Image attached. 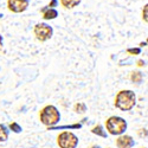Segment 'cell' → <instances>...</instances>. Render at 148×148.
<instances>
[{
  "label": "cell",
  "instance_id": "9a60e30c",
  "mask_svg": "<svg viewBox=\"0 0 148 148\" xmlns=\"http://www.w3.org/2000/svg\"><path fill=\"white\" fill-rule=\"evenodd\" d=\"M132 81L135 82V83H141L142 81V73L136 71V72H133L132 73Z\"/></svg>",
  "mask_w": 148,
  "mask_h": 148
},
{
  "label": "cell",
  "instance_id": "3957f363",
  "mask_svg": "<svg viewBox=\"0 0 148 148\" xmlns=\"http://www.w3.org/2000/svg\"><path fill=\"white\" fill-rule=\"evenodd\" d=\"M127 128H128L127 121L121 116L114 115V116H110L109 119H107V121H106V129L110 135L119 136V135L125 134Z\"/></svg>",
  "mask_w": 148,
  "mask_h": 148
},
{
  "label": "cell",
  "instance_id": "7c38bea8",
  "mask_svg": "<svg viewBox=\"0 0 148 148\" xmlns=\"http://www.w3.org/2000/svg\"><path fill=\"white\" fill-rule=\"evenodd\" d=\"M91 133H92V134H95V135H97V136H101V138H107V132L104 130L103 126H101V125H97V126H95V127L91 129Z\"/></svg>",
  "mask_w": 148,
  "mask_h": 148
},
{
  "label": "cell",
  "instance_id": "d6986e66",
  "mask_svg": "<svg viewBox=\"0 0 148 148\" xmlns=\"http://www.w3.org/2000/svg\"><path fill=\"white\" fill-rule=\"evenodd\" d=\"M3 44H4V39H3V37L0 36V47L3 46Z\"/></svg>",
  "mask_w": 148,
  "mask_h": 148
},
{
  "label": "cell",
  "instance_id": "7402d4cb",
  "mask_svg": "<svg viewBox=\"0 0 148 148\" xmlns=\"http://www.w3.org/2000/svg\"><path fill=\"white\" fill-rule=\"evenodd\" d=\"M146 43H147V45H148V38H147V40H146Z\"/></svg>",
  "mask_w": 148,
  "mask_h": 148
},
{
  "label": "cell",
  "instance_id": "52a82bcc",
  "mask_svg": "<svg viewBox=\"0 0 148 148\" xmlns=\"http://www.w3.org/2000/svg\"><path fill=\"white\" fill-rule=\"evenodd\" d=\"M116 146L117 148H133L135 146V140L130 135L122 134L119 135V138L116 139Z\"/></svg>",
  "mask_w": 148,
  "mask_h": 148
},
{
  "label": "cell",
  "instance_id": "ba28073f",
  "mask_svg": "<svg viewBox=\"0 0 148 148\" xmlns=\"http://www.w3.org/2000/svg\"><path fill=\"white\" fill-rule=\"evenodd\" d=\"M42 14H43V18L45 20H52V19H56L58 17V11L53 7H50V6H45L44 8L40 10Z\"/></svg>",
  "mask_w": 148,
  "mask_h": 148
},
{
  "label": "cell",
  "instance_id": "5bb4252c",
  "mask_svg": "<svg viewBox=\"0 0 148 148\" xmlns=\"http://www.w3.org/2000/svg\"><path fill=\"white\" fill-rule=\"evenodd\" d=\"M8 128H10V130H12L13 133H20V132L23 130V128H21V127L18 125L17 122H12V123H10Z\"/></svg>",
  "mask_w": 148,
  "mask_h": 148
},
{
  "label": "cell",
  "instance_id": "2e32d148",
  "mask_svg": "<svg viewBox=\"0 0 148 148\" xmlns=\"http://www.w3.org/2000/svg\"><path fill=\"white\" fill-rule=\"evenodd\" d=\"M142 19L145 23L148 24V4H146L142 8Z\"/></svg>",
  "mask_w": 148,
  "mask_h": 148
},
{
  "label": "cell",
  "instance_id": "ffe728a7",
  "mask_svg": "<svg viewBox=\"0 0 148 148\" xmlns=\"http://www.w3.org/2000/svg\"><path fill=\"white\" fill-rule=\"evenodd\" d=\"M91 148H101V147L97 146V145H94V146H91Z\"/></svg>",
  "mask_w": 148,
  "mask_h": 148
},
{
  "label": "cell",
  "instance_id": "44dd1931",
  "mask_svg": "<svg viewBox=\"0 0 148 148\" xmlns=\"http://www.w3.org/2000/svg\"><path fill=\"white\" fill-rule=\"evenodd\" d=\"M3 17H4V16H3V14H1V13H0V18H3Z\"/></svg>",
  "mask_w": 148,
  "mask_h": 148
},
{
  "label": "cell",
  "instance_id": "277c9868",
  "mask_svg": "<svg viewBox=\"0 0 148 148\" xmlns=\"http://www.w3.org/2000/svg\"><path fill=\"white\" fill-rule=\"evenodd\" d=\"M78 142V138L72 132H63L57 138V143L59 148H77Z\"/></svg>",
  "mask_w": 148,
  "mask_h": 148
},
{
  "label": "cell",
  "instance_id": "e0dca14e",
  "mask_svg": "<svg viewBox=\"0 0 148 148\" xmlns=\"http://www.w3.org/2000/svg\"><path fill=\"white\" fill-rule=\"evenodd\" d=\"M127 52H128L129 55H140L141 49H140V47H132V49H128Z\"/></svg>",
  "mask_w": 148,
  "mask_h": 148
},
{
  "label": "cell",
  "instance_id": "5b68a950",
  "mask_svg": "<svg viewBox=\"0 0 148 148\" xmlns=\"http://www.w3.org/2000/svg\"><path fill=\"white\" fill-rule=\"evenodd\" d=\"M33 33L36 36V38L38 39L39 42H46L52 37L53 34V29L47 25L45 23H39L37 24L33 29Z\"/></svg>",
  "mask_w": 148,
  "mask_h": 148
},
{
  "label": "cell",
  "instance_id": "4fadbf2b",
  "mask_svg": "<svg viewBox=\"0 0 148 148\" xmlns=\"http://www.w3.org/2000/svg\"><path fill=\"white\" fill-rule=\"evenodd\" d=\"M73 109H75V112H76V113H78V114H83V113L87 112V106H85L84 103H82V102H78V103L75 104Z\"/></svg>",
  "mask_w": 148,
  "mask_h": 148
},
{
  "label": "cell",
  "instance_id": "ac0fdd59",
  "mask_svg": "<svg viewBox=\"0 0 148 148\" xmlns=\"http://www.w3.org/2000/svg\"><path fill=\"white\" fill-rule=\"evenodd\" d=\"M57 4H58V0H51V3L49 4L47 6H50V7H55V6H57Z\"/></svg>",
  "mask_w": 148,
  "mask_h": 148
},
{
  "label": "cell",
  "instance_id": "8fae6325",
  "mask_svg": "<svg viewBox=\"0 0 148 148\" xmlns=\"http://www.w3.org/2000/svg\"><path fill=\"white\" fill-rule=\"evenodd\" d=\"M82 125L81 123H76V125H71V126H52V127H47L49 130H62V129H78L81 128Z\"/></svg>",
  "mask_w": 148,
  "mask_h": 148
},
{
  "label": "cell",
  "instance_id": "9c48e42d",
  "mask_svg": "<svg viewBox=\"0 0 148 148\" xmlns=\"http://www.w3.org/2000/svg\"><path fill=\"white\" fill-rule=\"evenodd\" d=\"M10 135V128L3 123H0V142H5L8 140Z\"/></svg>",
  "mask_w": 148,
  "mask_h": 148
},
{
  "label": "cell",
  "instance_id": "603a6c76",
  "mask_svg": "<svg viewBox=\"0 0 148 148\" xmlns=\"http://www.w3.org/2000/svg\"><path fill=\"white\" fill-rule=\"evenodd\" d=\"M142 148H146V147H142Z\"/></svg>",
  "mask_w": 148,
  "mask_h": 148
},
{
  "label": "cell",
  "instance_id": "7a4b0ae2",
  "mask_svg": "<svg viewBox=\"0 0 148 148\" xmlns=\"http://www.w3.org/2000/svg\"><path fill=\"white\" fill-rule=\"evenodd\" d=\"M39 120L44 126L52 127V126H56L57 123L60 121V113L55 106L49 104V106H45L40 110Z\"/></svg>",
  "mask_w": 148,
  "mask_h": 148
},
{
  "label": "cell",
  "instance_id": "30bf717a",
  "mask_svg": "<svg viewBox=\"0 0 148 148\" xmlns=\"http://www.w3.org/2000/svg\"><path fill=\"white\" fill-rule=\"evenodd\" d=\"M62 6L68 8V10H71L73 7H76L81 4V0H59Z\"/></svg>",
  "mask_w": 148,
  "mask_h": 148
},
{
  "label": "cell",
  "instance_id": "8992f818",
  "mask_svg": "<svg viewBox=\"0 0 148 148\" xmlns=\"http://www.w3.org/2000/svg\"><path fill=\"white\" fill-rule=\"evenodd\" d=\"M29 5V0H7V7L13 13H21V12L26 11Z\"/></svg>",
  "mask_w": 148,
  "mask_h": 148
},
{
  "label": "cell",
  "instance_id": "6da1fadb",
  "mask_svg": "<svg viewBox=\"0 0 148 148\" xmlns=\"http://www.w3.org/2000/svg\"><path fill=\"white\" fill-rule=\"evenodd\" d=\"M136 106V95L133 90H121L115 97V107L122 112H129Z\"/></svg>",
  "mask_w": 148,
  "mask_h": 148
}]
</instances>
